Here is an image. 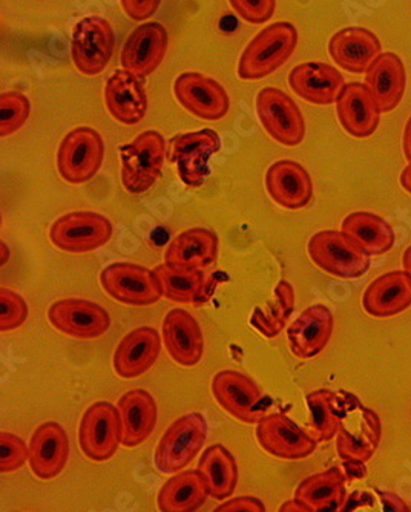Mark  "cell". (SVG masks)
Returning a JSON list of instances; mask_svg holds the SVG:
<instances>
[{
  "label": "cell",
  "mask_w": 411,
  "mask_h": 512,
  "mask_svg": "<svg viewBox=\"0 0 411 512\" xmlns=\"http://www.w3.org/2000/svg\"><path fill=\"white\" fill-rule=\"evenodd\" d=\"M298 45V31L289 22L272 23L250 40L238 63V76L258 80L280 69Z\"/></svg>",
  "instance_id": "6da1fadb"
},
{
  "label": "cell",
  "mask_w": 411,
  "mask_h": 512,
  "mask_svg": "<svg viewBox=\"0 0 411 512\" xmlns=\"http://www.w3.org/2000/svg\"><path fill=\"white\" fill-rule=\"evenodd\" d=\"M208 439V422L201 413L178 417L169 425L155 448V467L163 474L185 470Z\"/></svg>",
  "instance_id": "7a4b0ae2"
},
{
  "label": "cell",
  "mask_w": 411,
  "mask_h": 512,
  "mask_svg": "<svg viewBox=\"0 0 411 512\" xmlns=\"http://www.w3.org/2000/svg\"><path fill=\"white\" fill-rule=\"evenodd\" d=\"M166 142L157 131H145L120 149L122 184L129 194L140 195L157 183L166 158Z\"/></svg>",
  "instance_id": "3957f363"
},
{
  "label": "cell",
  "mask_w": 411,
  "mask_h": 512,
  "mask_svg": "<svg viewBox=\"0 0 411 512\" xmlns=\"http://www.w3.org/2000/svg\"><path fill=\"white\" fill-rule=\"evenodd\" d=\"M310 260L332 276L361 278L369 272L372 256L353 243L344 232L321 230L307 244Z\"/></svg>",
  "instance_id": "277c9868"
},
{
  "label": "cell",
  "mask_w": 411,
  "mask_h": 512,
  "mask_svg": "<svg viewBox=\"0 0 411 512\" xmlns=\"http://www.w3.org/2000/svg\"><path fill=\"white\" fill-rule=\"evenodd\" d=\"M105 158L102 135L91 128H76L66 134L57 151L60 177L70 184L88 183L96 177Z\"/></svg>",
  "instance_id": "5b68a950"
},
{
  "label": "cell",
  "mask_w": 411,
  "mask_h": 512,
  "mask_svg": "<svg viewBox=\"0 0 411 512\" xmlns=\"http://www.w3.org/2000/svg\"><path fill=\"white\" fill-rule=\"evenodd\" d=\"M212 394L217 404L243 424H258L267 414L269 399L254 379L240 371H220L212 379Z\"/></svg>",
  "instance_id": "8992f818"
},
{
  "label": "cell",
  "mask_w": 411,
  "mask_h": 512,
  "mask_svg": "<svg viewBox=\"0 0 411 512\" xmlns=\"http://www.w3.org/2000/svg\"><path fill=\"white\" fill-rule=\"evenodd\" d=\"M220 148L217 132L201 129L172 138L168 157L172 165H177L178 177L188 188H201L211 175V158Z\"/></svg>",
  "instance_id": "52a82bcc"
},
{
  "label": "cell",
  "mask_w": 411,
  "mask_h": 512,
  "mask_svg": "<svg viewBox=\"0 0 411 512\" xmlns=\"http://www.w3.org/2000/svg\"><path fill=\"white\" fill-rule=\"evenodd\" d=\"M123 444V421L119 407L109 402H96L86 408L79 427V445L85 457L93 462L112 459Z\"/></svg>",
  "instance_id": "ba28073f"
},
{
  "label": "cell",
  "mask_w": 411,
  "mask_h": 512,
  "mask_svg": "<svg viewBox=\"0 0 411 512\" xmlns=\"http://www.w3.org/2000/svg\"><path fill=\"white\" fill-rule=\"evenodd\" d=\"M100 284L109 298L126 306H152L165 298L157 273L137 264H109L100 273Z\"/></svg>",
  "instance_id": "9c48e42d"
},
{
  "label": "cell",
  "mask_w": 411,
  "mask_h": 512,
  "mask_svg": "<svg viewBox=\"0 0 411 512\" xmlns=\"http://www.w3.org/2000/svg\"><path fill=\"white\" fill-rule=\"evenodd\" d=\"M255 105L261 125L275 142L287 148L303 142L306 135L303 112L286 92L277 88L261 89Z\"/></svg>",
  "instance_id": "30bf717a"
},
{
  "label": "cell",
  "mask_w": 411,
  "mask_h": 512,
  "mask_svg": "<svg viewBox=\"0 0 411 512\" xmlns=\"http://www.w3.org/2000/svg\"><path fill=\"white\" fill-rule=\"evenodd\" d=\"M114 235L111 221L96 212H71L54 221L50 240L68 253H88L106 246Z\"/></svg>",
  "instance_id": "8fae6325"
},
{
  "label": "cell",
  "mask_w": 411,
  "mask_h": 512,
  "mask_svg": "<svg viewBox=\"0 0 411 512\" xmlns=\"http://www.w3.org/2000/svg\"><path fill=\"white\" fill-rule=\"evenodd\" d=\"M116 46L111 23L99 16L85 17L76 23L71 40L73 62L85 76H99L108 66Z\"/></svg>",
  "instance_id": "7c38bea8"
},
{
  "label": "cell",
  "mask_w": 411,
  "mask_h": 512,
  "mask_svg": "<svg viewBox=\"0 0 411 512\" xmlns=\"http://www.w3.org/2000/svg\"><path fill=\"white\" fill-rule=\"evenodd\" d=\"M257 439L266 453L283 460L307 459L315 453L318 444L309 431L281 413L266 414L258 422Z\"/></svg>",
  "instance_id": "4fadbf2b"
},
{
  "label": "cell",
  "mask_w": 411,
  "mask_h": 512,
  "mask_svg": "<svg viewBox=\"0 0 411 512\" xmlns=\"http://www.w3.org/2000/svg\"><path fill=\"white\" fill-rule=\"evenodd\" d=\"M48 321L57 332L71 338H100L111 327V316L96 302L85 299H62L48 309Z\"/></svg>",
  "instance_id": "5bb4252c"
},
{
  "label": "cell",
  "mask_w": 411,
  "mask_h": 512,
  "mask_svg": "<svg viewBox=\"0 0 411 512\" xmlns=\"http://www.w3.org/2000/svg\"><path fill=\"white\" fill-rule=\"evenodd\" d=\"M175 99L197 119L218 122L231 108L226 89L211 77L185 73L174 83Z\"/></svg>",
  "instance_id": "9a60e30c"
},
{
  "label": "cell",
  "mask_w": 411,
  "mask_h": 512,
  "mask_svg": "<svg viewBox=\"0 0 411 512\" xmlns=\"http://www.w3.org/2000/svg\"><path fill=\"white\" fill-rule=\"evenodd\" d=\"M168 31L158 22L143 23L129 34L123 46L122 66L125 71L145 79L155 73L168 53Z\"/></svg>",
  "instance_id": "2e32d148"
},
{
  "label": "cell",
  "mask_w": 411,
  "mask_h": 512,
  "mask_svg": "<svg viewBox=\"0 0 411 512\" xmlns=\"http://www.w3.org/2000/svg\"><path fill=\"white\" fill-rule=\"evenodd\" d=\"M355 428L342 422L336 436V450L344 462L365 463L372 459L382 437V424L378 414L364 407L352 396Z\"/></svg>",
  "instance_id": "e0dca14e"
},
{
  "label": "cell",
  "mask_w": 411,
  "mask_h": 512,
  "mask_svg": "<svg viewBox=\"0 0 411 512\" xmlns=\"http://www.w3.org/2000/svg\"><path fill=\"white\" fill-rule=\"evenodd\" d=\"M333 329L335 318L329 307L310 306L287 329L290 350L296 358H316L329 345Z\"/></svg>",
  "instance_id": "ac0fdd59"
},
{
  "label": "cell",
  "mask_w": 411,
  "mask_h": 512,
  "mask_svg": "<svg viewBox=\"0 0 411 512\" xmlns=\"http://www.w3.org/2000/svg\"><path fill=\"white\" fill-rule=\"evenodd\" d=\"M163 344L169 358L181 367H195L203 359V332L188 310L174 309L165 316Z\"/></svg>",
  "instance_id": "d6986e66"
},
{
  "label": "cell",
  "mask_w": 411,
  "mask_h": 512,
  "mask_svg": "<svg viewBox=\"0 0 411 512\" xmlns=\"http://www.w3.org/2000/svg\"><path fill=\"white\" fill-rule=\"evenodd\" d=\"M70 459V439L59 424L45 422L30 440L31 471L40 480H53L62 474Z\"/></svg>",
  "instance_id": "ffe728a7"
},
{
  "label": "cell",
  "mask_w": 411,
  "mask_h": 512,
  "mask_svg": "<svg viewBox=\"0 0 411 512\" xmlns=\"http://www.w3.org/2000/svg\"><path fill=\"white\" fill-rule=\"evenodd\" d=\"M162 352V336L152 327H139L129 332L117 345L112 365L123 379H135L154 367Z\"/></svg>",
  "instance_id": "44dd1931"
},
{
  "label": "cell",
  "mask_w": 411,
  "mask_h": 512,
  "mask_svg": "<svg viewBox=\"0 0 411 512\" xmlns=\"http://www.w3.org/2000/svg\"><path fill=\"white\" fill-rule=\"evenodd\" d=\"M266 189L278 206L300 211L313 197V181L309 172L296 161L280 160L266 172Z\"/></svg>",
  "instance_id": "7402d4cb"
},
{
  "label": "cell",
  "mask_w": 411,
  "mask_h": 512,
  "mask_svg": "<svg viewBox=\"0 0 411 512\" xmlns=\"http://www.w3.org/2000/svg\"><path fill=\"white\" fill-rule=\"evenodd\" d=\"M336 114L347 134L355 138L372 137L381 122L375 100L364 83H346L336 99Z\"/></svg>",
  "instance_id": "603a6c76"
},
{
  "label": "cell",
  "mask_w": 411,
  "mask_h": 512,
  "mask_svg": "<svg viewBox=\"0 0 411 512\" xmlns=\"http://www.w3.org/2000/svg\"><path fill=\"white\" fill-rule=\"evenodd\" d=\"M289 85L306 102L329 106L336 103L346 80L335 66L313 62L295 66L289 74Z\"/></svg>",
  "instance_id": "cb8c5ba5"
},
{
  "label": "cell",
  "mask_w": 411,
  "mask_h": 512,
  "mask_svg": "<svg viewBox=\"0 0 411 512\" xmlns=\"http://www.w3.org/2000/svg\"><path fill=\"white\" fill-rule=\"evenodd\" d=\"M329 54L344 71L365 73L382 54L381 40L365 28H344L330 39Z\"/></svg>",
  "instance_id": "d4e9b609"
},
{
  "label": "cell",
  "mask_w": 411,
  "mask_h": 512,
  "mask_svg": "<svg viewBox=\"0 0 411 512\" xmlns=\"http://www.w3.org/2000/svg\"><path fill=\"white\" fill-rule=\"evenodd\" d=\"M105 103L112 119L122 125L134 126L142 122L148 109L143 79L125 69L116 71L106 82Z\"/></svg>",
  "instance_id": "484cf974"
},
{
  "label": "cell",
  "mask_w": 411,
  "mask_h": 512,
  "mask_svg": "<svg viewBox=\"0 0 411 512\" xmlns=\"http://www.w3.org/2000/svg\"><path fill=\"white\" fill-rule=\"evenodd\" d=\"M365 88L381 112H392L404 99L407 73L395 53H382L365 71Z\"/></svg>",
  "instance_id": "4316f807"
},
{
  "label": "cell",
  "mask_w": 411,
  "mask_h": 512,
  "mask_svg": "<svg viewBox=\"0 0 411 512\" xmlns=\"http://www.w3.org/2000/svg\"><path fill=\"white\" fill-rule=\"evenodd\" d=\"M362 307L373 318H392L411 307V278L404 272H388L365 289Z\"/></svg>",
  "instance_id": "83f0119b"
},
{
  "label": "cell",
  "mask_w": 411,
  "mask_h": 512,
  "mask_svg": "<svg viewBox=\"0 0 411 512\" xmlns=\"http://www.w3.org/2000/svg\"><path fill=\"white\" fill-rule=\"evenodd\" d=\"M154 272L162 283L163 296L169 301L200 306L211 298L214 286L204 270L163 263Z\"/></svg>",
  "instance_id": "f1b7e54d"
},
{
  "label": "cell",
  "mask_w": 411,
  "mask_h": 512,
  "mask_svg": "<svg viewBox=\"0 0 411 512\" xmlns=\"http://www.w3.org/2000/svg\"><path fill=\"white\" fill-rule=\"evenodd\" d=\"M218 237L215 232L203 227L181 232L169 243L165 252V263L171 266L206 270L217 261Z\"/></svg>",
  "instance_id": "f546056e"
},
{
  "label": "cell",
  "mask_w": 411,
  "mask_h": 512,
  "mask_svg": "<svg viewBox=\"0 0 411 512\" xmlns=\"http://www.w3.org/2000/svg\"><path fill=\"white\" fill-rule=\"evenodd\" d=\"M123 421V445L139 447L151 437L157 425L158 410L152 394L145 390H132L119 401Z\"/></svg>",
  "instance_id": "4dcf8cb0"
},
{
  "label": "cell",
  "mask_w": 411,
  "mask_h": 512,
  "mask_svg": "<svg viewBox=\"0 0 411 512\" xmlns=\"http://www.w3.org/2000/svg\"><path fill=\"white\" fill-rule=\"evenodd\" d=\"M209 485L200 471H180L174 474L157 496L160 512H197L208 502Z\"/></svg>",
  "instance_id": "1f68e13d"
},
{
  "label": "cell",
  "mask_w": 411,
  "mask_h": 512,
  "mask_svg": "<svg viewBox=\"0 0 411 512\" xmlns=\"http://www.w3.org/2000/svg\"><path fill=\"white\" fill-rule=\"evenodd\" d=\"M342 232L370 256L384 255L395 246L393 227L372 212H353L342 221Z\"/></svg>",
  "instance_id": "d6a6232c"
},
{
  "label": "cell",
  "mask_w": 411,
  "mask_h": 512,
  "mask_svg": "<svg viewBox=\"0 0 411 512\" xmlns=\"http://www.w3.org/2000/svg\"><path fill=\"white\" fill-rule=\"evenodd\" d=\"M197 470L203 474L209 485V493L217 502H226L237 490L240 476L237 459L223 445H212L204 451Z\"/></svg>",
  "instance_id": "836d02e7"
},
{
  "label": "cell",
  "mask_w": 411,
  "mask_h": 512,
  "mask_svg": "<svg viewBox=\"0 0 411 512\" xmlns=\"http://www.w3.org/2000/svg\"><path fill=\"white\" fill-rule=\"evenodd\" d=\"M346 483L339 468H329L304 479L295 490V500L312 511L324 512L346 500Z\"/></svg>",
  "instance_id": "e575fe53"
},
{
  "label": "cell",
  "mask_w": 411,
  "mask_h": 512,
  "mask_svg": "<svg viewBox=\"0 0 411 512\" xmlns=\"http://www.w3.org/2000/svg\"><path fill=\"white\" fill-rule=\"evenodd\" d=\"M309 434L316 442H330L338 436L342 424V401L333 391L316 390L307 394Z\"/></svg>",
  "instance_id": "d590c367"
},
{
  "label": "cell",
  "mask_w": 411,
  "mask_h": 512,
  "mask_svg": "<svg viewBox=\"0 0 411 512\" xmlns=\"http://www.w3.org/2000/svg\"><path fill=\"white\" fill-rule=\"evenodd\" d=\"M295 307V292L287 281H281L273 290L272 299L267 302L264 309H257L250 318L258 332L267 338L280 335L292 315Z\"/></svg>",
  "instance_id": "8d00e7d4"
},
{
  "label": "cell",
  "mask_w": 411,
  "mask_h": 512,
  "mask_svg": "<svg viewBox=\"0 0 411 512\" xmlns=\"http://www.w3.org/2000/svg\"><path fill=\"white\" fill-rule=\"evenodd\" d=\"M30 100L19 92H7L0 97V135L8 137L19 131L30 117Z\"/></svg>",
  "instance_id": "74e56055"
},
{
  "label": "cell",
  "mask_w": 411,
  "mask_h": 512,
  "mask_svg": "<svg viewBox=\"0 0 411 512\" xmlns=\"http://www.w3.org/2000/svg\"><path fill=\"white\" fill-rule=\"evenodd\" d=\"M30 459V445L16 434L0 436V473L10 474L24 468Z\"/></svg>",
  "instance_id": "f35d334b"
},
{
  "label": "cell",
  "mask_w": 411,
  "mask_h": 512,
  "mask_svg": "<svg viewBox=\"0 0 411 512\" xmlns=\"http://www.w3.org/2000/svg\"><path fill=\"white\" fill-rule=\"evenodd\" d=\"M27 319L28 306L25 299L13 290H0V330L2 333L19 329Z\"/></svg>",
  "instance_id": "ab89813d"
},
{
  "label": "cell",
  "mask_w": 411,
  "mask_h": 512,
  "mask_svg": "<svg viewBox=\"0 0 411 512\" xmlns=\"http://www.w3.org/2000/svg\"><path fill=\"white\" fill-rule=\"evenodd\" d=\"M232 8L250 23H264L273 16L277 0H229Z\"/></svg>",
  "instance_id": "60d3db41"
},
{
  "label": "cell",
  "mask_w": 411,
  "mask_h": 512,
  "mask_svg": "<svg viewBox=\"0 0 411 512\" xmlns=\"http://www.w3.org/2000/svg\"><path fill=\"white\" fill-rule=\"evenodd\" d=\"M120 2H122L123 11L137 22L149 19L162 4V0H120Z\"/></svg>",
  "instance_id": "b9f144b4"
},
{
  "label": "cell",
  "mask_w": 411,
  "mask_h": 512,
  "mask_svg": "<svg viewBox=\"0 0 411 512\" xmlns=\"http://www.w3.org/2000/svg\"><path fill=\"white\" fill-rule=\"evenodd\" d=\"M214 512H266V505L257 497H237L221 503Z\"/></svg>",
  "instance_id": "7bdbcfd3"
},
{
  "label": "cell",
  "mask_w": 411,
  "mask_h": 512,
  "mask_svg": "<svg viewBox=\"0 0 411 512\" xmlns=\"http://www.w3.org/2000/svg\"><path fill=\"white\" fill-rule=\"evenodd\" d=\"M376 494H378L379 500H381L382 509L384 512H411L408 508L407 503L396 496V494L388 493V491L379 490L376 488Z\"/></svg>",
  "instance_id": "ee69618b"
},
{
  "label": "cell",
  "mask_w": 411,
  "mask_h": 512,
  "mask_svg": "<svg viewBox=\"0 0 411 512\" xmlns=\"http://www.w3.org/2000/svg\"><path fill=\"white\" fill-rule=\"evenodd\" d=\"M278 512H315L312 509L307 508L303 503L296 502V500H289V502L283 503L278 509Z\"/></svg>",
  "instance_id": "f6af8a7d"
},
{
  "label": "cell",
  "mask_w": 411,
  "mask_h": 512,
  "mask_svg": "<svg viewBox=\"0 0 411 512\" xmlns=\"http://www.w3.org/2000/svg\"><path fill=\"white\" fill-rule=\"evenodd\" d=\"M404 154L405 158L411 163V117L405 125L404 131Z\"/></svg>",
  "instance_id": "bcb514c9"
},
{
  "label": "cell",
  "mask_w": 411,
  "mask_h": 512,
  "mask_svg": "<svg viewBox=\"0 0 411 512\" xmlns=\"http://www.w3.org/2000/svg\"><path fill=\"white\" fill-rule=\"evenodd\" d=\"M399 181H401V186L404 188V191L411 194V163L402 171Z\"/></svg>",
  "instance_id": "7dc6e473"
},
{
  "label": "cell",
  "mask_w": 411,
  "mask_h": 512,
  "mask_svg": "<svg viewBox=\"0 0 411 512\" xmlns=\"http://www.w3.org/2000/svg\"><path fill=\"white\" fill-rule=\"evenodd\" d=\"M402 264H404V272L411 278V246L408 247L402 256Z\"/></svg>",
  "instance_id": "c3c4849f"
}]
</instances>
